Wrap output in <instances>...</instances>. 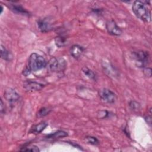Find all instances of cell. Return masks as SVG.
Segmentation results:
<instances>
[{"mask_svg":"<svg viewBox=\"0 0 152 152\" xmlns=\"http://www.w3.org/2000/svg\"><path fill=\"white\" fill-rule=\"evenodd\" d=\"M132 10L135 16L145 23L151 21L150 11L147 5L141 1H135L132 6Z\"/></svg>","mask_w":152,"mask_h":152,"instance_id":"obj_1","label":"cell"},{"mask_svg":"<svg viewBox=\"0 0 152 152\" xmlns=\"http://www.w3.org/2000/svg\"><path fill=\"white\" fill-rule=\"evenodd\" d=\"M47 62L41 55L36 53H31L28 58L27 67L31 71H37L46 66Z\"/></svg>","mask_w":152,"mask_h":152,"instance_id":"obj_2","label":"cell"},{"mask_svg":"<svg viewBox=\"0 0 152 152\" xmlns=\"http://www.w3.org/2000/svg\"><path fill=\"white\" fill-rule=\"evenodd\" d=\"M47 69L52 72H63L66 67V62L62 58H52L47 62Z\"/></svg>","mask_w":152,"mask_h":152,"instance_id":"obj_3","label":"cell"},{"mask_svg":"<svg viewBox=\"0 0 152 152\" xmlns=\"http://www.w3.org/2000/svg\"><path fill=\"white\" fill-rule=\"evenodd\" d=\"M135 65L139 68H145L150 63V55L148 52L138 50L132 53Z\"/></svg>","mask_w":152,"mask_h":152,"instance_id":"obj_4","label":"cell"},{"mask_svg":"<svg viewBox=\"0 0 152 152\" xmlns=\"http://www.w3.org/2000/svg\"><path fill=\"white\" fill-rule=\"evenodd\" d=\"M101 99L107 103H114L116 100V96L114 92L107 88H103L99 91Z\"/></svg>","mask_w":152,"mask_h":152,"instance_id":"obj_5","label":"cell"},{"mask_svg":"<svg viewBox=\"0 0 152 152\" xmlns=\"http://www.w3.org/2000/svg\"><path fill=\"white\" fill-rule=\"evenodd\" d=\"M106 28L108 33L113 36H120L122 33V31L121 29V28L116 24V22L113 20L107 21L106 22Z\"/></svg>","mask_w":152,"mask_h":152,"instance_id":"obj_6","label":"cell"},{"mask_svg":"<svg viewBox=\"0 0 152 152\" xmlns=\"http://www.w3.org/2000/svg\"><path fill=\"white\" fill-rule=\"evenodd\" d=\"M4 97L10 104H12L19 100L20 96L14 89L8 88L5 90Z\"/></svg>","mask_w":152,"mask_h":152,"instance_id":"obj_7","label":"cell"},{"mask_svg":"<svg viewBox=\"0 0 152 152\" xmlns=\"http://www.w3.org/2000/svg\"><path fill=\"white\" fill-rule=\"evenodd\" d=\"M23 87L27 91H37L42 90L44 85L36 81L27 80L24 83Z\"/></svg>","mask_w":152,"mask_h":152,"instance_id":"obj_8","label":"cell"},{"mask_svg":"<svg viewBox=\"0 0 152 152\" xmlns=\"http://www.w3.org/2000/svg\"><path fill=\"white\" fill-rule=\"evenodd\" d=\"M37 26L40 31L42 33H46L52 29L51 24L46 19H40L37 21Z\"/></svg>","mask_w":152,"mask_h":152,"instance_id":"obj_9","label":"cell"},{"mask_svg":"<svg viewBox=\"0 0 152 152\" xmlns=\"http://www.w3.org/2000/svg\"><path fill=\"white\" fill-rule=\"evenodd\" d=\"M84 51V49L83 47L78 45H72L69 50L71 55L75 59H77L81 56L83 52Z\"/></svg>","mask_w":152,"mask_h":152,"instance_id":"obj_10","label":"cell"},{"mask_svg":"<svg viewBox=\"0 0 152 152\" xmlns=\"http://www.w3.org/2000/svg\"><path fill=\"white\" fill-rule=\"evenodd\" d=\"M102 67L104 71V72L108 74L110 77H116L118 75L117 72L116 71L115 69L113 67L111 64L106 62H102Z\"/></svg>","mask_w":152,"mask_h":152,"instance_id":"obj_11","label":"cell"},{"mask_svg":"<svg viewBox=\"0 0 152 152\" xmlns=\"http://www.w3.org/2000/svg\"><path fill=\"white\" fill-rule=\"evenodd\" d=\"M10 9L13 11L14 12H15L17 14H22V15H29V12L26 10L24 8H23L21 5H17L15 4H10L9 6Z\"/></svg>","mask_w":152,"mask_h":152,"instance_id":"obj_12","label":"cell"},{"mask_svg":"<svg viewBox=\"0 0 152 152\" xmlns=\"http://www.w3.org/2000/svg\"><path fill=\"white\" fill-rule=\"evenodd\" d=\"M48 123L45 122V121H42L39 124H37V125H35L33 126L32 128H31L30 129V132L33 133V134H39L42 131H43L46 127L48 126Z\"/></svg>","mask_w":152,"mask_h":152,"instance_id":"obj_13","label":"cell"},{"mask_svg":"<svg viewBox=\"0 0 152 152\" xmlns=\"http://www.w3.org/2000/svg\"><path fill=\"white\" fill-rule=\"evenodd\" d=\"M68 135V133L62 130H59L55 132L49 134L46 136L47 139H57L60 138H63L66 137Z\"/></svg>","mask_w":152,"mask_h":152,"instance_id":"obj_14","label":"cell"},{"mask_svg":"<svg viewBox=\"0 0 152 152\" xmlns=\"http://www.w3.org/2000/svg\"><path fill=\"white\" fill-rule=\"evenodd\" d=\"M1 58L7 61L11 60L12 56L10 52H9L3 45H1Z\"/></svg>","mask_w":152,"mask_h":152,"instance_id":"obj_15","label":"cell"},{"mask_svg":"<svg viewBox=\"0 0 152 152\" xmlns=\"http://www.w3.org/2000/svg\"><path fill=\"white\" fill-rule=\"evenodd\" d=\"M55 42L58 48H62L66 45L67 42V38L63 35H59L55 37Z\"/></svg>","mask_w":152,"mask_h":152,"instance_id":"obj_16","label":"cell"},{"mask_svg":"<svg viewBox=\"0 0 152 152\" xmlns=\"http://www.w3.org/2000/svg\"><path fill=\"white\" fill-rule=\"evenodd\" d=\"M82 71L84 75H86L87 77L88 78L93 80H96V75L95 73L90 69H89L87 66H84L82 68Z\"/></svg>","mask_w":152,"mask_h":152,"instance_id":"obj_17","label":"cell"},{"mask_svg":"<svg viewBox=\"0 0 152 152\" xmlns=\"http://www.w3.org/2000/svg\"><path fill=\"white\" fill-rule=\"evenodd\" d=\"M85 140L87 143L92 144V145H97L99 143V140L96 137L93 136H87L85 138Z\"/></svg>","mask_w":152,"mask_h":152,"instance_id":"obj_18","label":"cell"},{"mask_svg":"<svg viewBox=\"0 0 152 152\" xmlns=\"http://www.w3.org/2000/svg\"><path fill=\"white\" fill-rule=\"evenodd\" d=\"M20 150L21 151H31L34 152L40 151V150L39 149V148L35 145H28V146L23 147Z\"/></svg>","mask_w":152,"mask_h":152,"instance_id":"obj_19","label":"cell"},{"mask_svg":"<svg viewBox=\"0 0 152 152\" xmlns=\"http://www.w3.org/2000/svg\"><path fill=\"white\" fill-rule=\"evenodd\" d=\"M129 106L134 111L138 112L140 109V104L136 101L132 100L129 102Z\"/></svg>","mask_w":152,"mask_h":152,"instance_id":"obj_20","label":"cell"},{"mask_svg":"<svg viewBox=\"0 0 152 152\" xmlns=\"http://www.w3.org/2000/svg\"><path fill=\"white\" fill-rule=\"evenodd\" d=\"M110 112L107 111V110H100L97 113V118H99V119L107 118L109 116H110Z\"/></svg>","mask_w":152,"mask_h":152,"instance_id":"obj_21","label":"cell"},{"mask_svg":"<svg viewBox=\"0 0 152 152\" xmlns=\"http://www.w3.org/2000/svg\"><path fill=\"white\" fill-rule=\"evenodd\" d=\"M50 112V109L47 107H42L41 108L38 113H37V116L38 117H43L46 115H47L49 112Z\"/></svg>","mask_w":152,"mask_h":152,"instance_id":"obj_22","label":"cell"},{"mask_svg":"<svg viewBox=\"0 0 152 152\" xmlns=\"http://www.w3.org/2000/svg\"><path fill=\"white\" fill-rule=\"evenodd\" d=\"M144 73L145 76L148 77H151V69L150 68L145 67L144 69Z\"/></svg>","mask_w":152,"mask_h":152,"instance_id":"obj_23","label":"cell"},{"mask_svg":"<svg viewBox=\"0 0 152 152\" xmlns=\"http://www.w3.org/2000/svg\"><path fill=\"white\" fill-rule=\"evenodd\" d=\"M0 111L1 113L3 115L5 112V106L4 105V103L2 102V100L1 99V104H0Z\"/></svg>","mask_w":152,"mask_h":152,"instance_id":"obj_24","label":"cell"},{"mask_svg":"<svg viewBox=\"0 0 152 152\" xmlns=\"http://www.w3.org/2000/svg\"><path fill=\"white\" fill-rule=\"evenodd\" d=\"M30 72H31V71L30 70V69H29L28 67H27V68H26V69L23 71V74L24 75L27 76V75L30 74Z\"/></svg>","mask_w":152,"mask_h":152,"instance_id":"obj_25","label":"cell"},{"mask_svg":"<svg viewBox=\"0 0 152 152\" xmlns=\"http://www.w3.org/2000/svg\"><path fill=\"white\" fill-rule=\"evenodd\" d=\"M145 121H147V122L148 124L151 125V116L145 117Z\"/></svg>","mask_w":152,"mask_h":152,"instance_id":"obj_26","label":"cell"}]
</instances>
